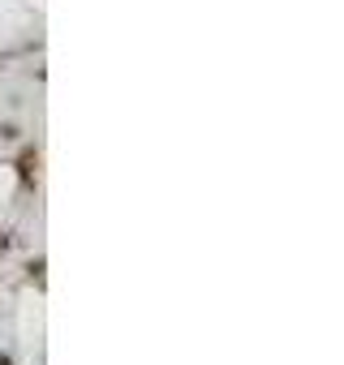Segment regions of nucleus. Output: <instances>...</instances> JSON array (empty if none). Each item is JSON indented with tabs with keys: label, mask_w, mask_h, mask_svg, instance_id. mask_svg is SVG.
<instances>
[{
	"label": "nucleus",
	"mask_w": 344,
	"mask_h": 365,
	"mask_svg": "<svg viewBox=\"0 0 344 365\" xmlns=\"http://www.w3.org/2000/svg\"><path fill=\"white\" fill-rule=\"evenodd\" d=\"M0 245H5V241H0Z\"/></svg>",
	"instance_id": "obj_1"
}]
</instances>
